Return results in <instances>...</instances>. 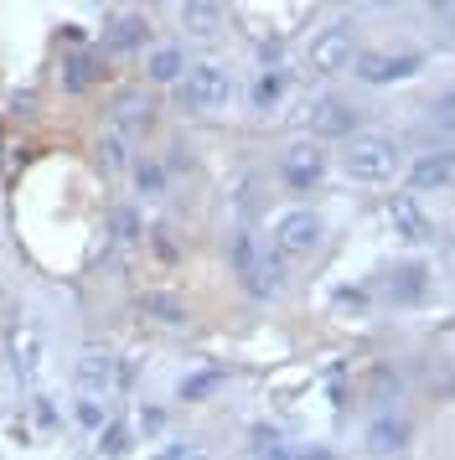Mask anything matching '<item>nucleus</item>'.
I'll return each instance as SVG.
<instances>
[{"mask_svg":"<svg viewBox=\"0 0 455 460\" xmlns=\"http://www.w3.org/2000/svg\"><path fill=\"white\" fill-rule=\"evenodd\" d=\"M342 171L352 181H388L398 171V146L388 135H347V150H342Z\"/></svg>","mask_w":455,"mask_h":460,"instance_id":"obj_1","label":"nucleus"},{"mask_svg":"<svg viewBox=\"0 0 455 460\" xmlns=\"http://www.w3.org/2000/svg\"><path fill=\"white\" fill-rule=\"evenodd\" d=\"M176 99H182V109H192V114H212V109H223L228 99H233V84H228L223 67L197 63L176 78Z\"/></svg>","mask_w":455,"mask_h":460,"instance_id":"obj_2","label":"nucleus"},{"mask_svg":"<svg viewBox=\"0 0 455 460\" xmlns=\"http://www.w3.org/2000/svg\"><path fill=\"white\" fill-rule=\"evenodd\" d=\"M352 58H357L352 26H326V31L310 42V67H316V73H342V67H352Z\"/></svg>","mask_w":455,"mask_h":460,"instance_id":"obj_3","label":"nucleus"},{"mask_svg":"<svg viewBox=\"0 0 455 460\" xmlns=\"http://www.w3.org/2000/svg\"><path fill=\"white\" fill-rule=\"evenodd\" d=\"M280 249L285 253H310L316 243H321V217L316 212H306V208H295V212H285L280 217Z\"/></svg>","mask_w":455,"mask_h":460,"instance_id":"obj_4","label":"nucleus"},{"mask_svg":"<svg viewBox=\"0 0 455 460\" xmlns=\"http://www.w3.org/2000/svg\"><path fill=\"white\" fill-rule=\"evenodd\" d=\"M419 58L404 52V58H388V52H368V58H357V78H368V84H398V78H414L419 73Z\"/></svg>","mask_w":455,"mask_h":460,"instance_id":"obj_5","label":"nucleus"},{"mask_svg":"<svg viewBox=\"0 0 455 460\" xmlns=\"http://www.w3.org/2000/svg\"><path fill=\"white\" fill-rule=\"evenodd\" d=\"M352 125H357V114H352L342 99H321V104H310V135L336 140V135H352Z\"/></svg>","mask_w":455,"mask_h":460,"instance_id":"obj_6","label":"nucleus"},{"mask_svg":"<svg viewBox=\"0 0 455 460\" xmlns=\"http://www.w3.org/2000/svg\"><path fill=\"white\" fill-rule=\"evenodd\" d=\"M321 171H326V150H316V146H290V150H285V176H290V187H310Z\"/></svg>","mask_w":455,"mask_h":460,"instance_id":"obj_7","label":"nucleus"},{"mask_svg":"<svg viewBox=\"0 0 455 460\" xmlns=\"http://www.w3.org/2000/svg\"><path fill=\"white\" fill-rule=\"evenodd\" d=\"M223 16H228L223 0H182V26L192 37H212L223 26Z\"/></svg>","mask_w":455,"mask_h":460,"instance_id":"obj_8","label":"nucleus"},{"mask_svg":"<svg viewBox=\"0 0 455 460\" xmlns=\"http://www.w3.org/2000/svg\"><path fill=\"white\" fill-rule=\"evenodd\" d=\"M414 187H419V191H430V187H451V155H445V150L424 155V161L414 166Z\"/></svg>","mask_w":455,"mask_h":460,"instance_id":"obj_9","label":"nucleus"},{"mask_svg":"<svg viewBox=\"0 0 455 460\" xmlns=\"http://www.w3.org/2000/svg\"><path fill=\"white\" fill-rule=\"evenodd\" d=\"M388 217H393V228L404 233V238H424V233H430V223L419 217V208H414L409 197H393V202H388Z\"/></svg>","mask_w":455,"mask_h":460,"instance_id":"obj_10","label":"nucleus"},{"mask_svg":"<svg viewBox=\"0 0 455 460\" xmlns=\"http://www.w3.org/2000/svg\"><path fill=\"white\" fill-rule=\"evenodd\" d=\"M140 37H145V22H140V16H120V22L103 31V47H109V52H129Z\"/></svg>","mask_w":455,"mask_h":460,"instance_id":"obj_11","label":"nucleus"},{"mask_svg":"<svg viewBox=\"0 0 455 460\" xmlns=\"http://www.w3.org/2000/svg\"><path fill=\"white\" fill-rule=\"evenodd\" d=\"M145 67H150V78H156V84H176V78L186 73V63H182V52H176V47H156Z\"/></svg>","mask_w":455,"mask_h":460,"instance_id":"obj_12","label":"nucleus"},{"mask_svg":"<svg viewBox=\"0 0 455 460\" xmlns=\"http://www.w3.org/2000/svg\"><path fill=\"white\" fill-rule=\"evenodd\" d=\"M94 78H99V67H94V58H73V63H67V78H62V84H67L73 93H78V88H88Z\"/></svg>","mask_w":455,"mask_h":460,"instance_id":"obj_13","label":"nucleus"},{"mask_svg":"<svg viewBox=\"0 0 455 460\" xmlns=\"http://www.w3.org/2000/svg\"><path fill=\"white\" fill-rule=\"evenodd\" d=\"M274 99H280V78L264 73V78L254 84V109H274Z\"/></svg>","mask_w":455,"mask_h":460,"instance_id":"obj_14","label":"nucleus"},{"mask_svg":"<svg viewBox=\"0 0 455 460\" xmlns=\"http://www.w3.org/2000/svg\"><path fill=\"white\" fill-rule=\"evenodd\" d=\"M120 125L124 129H150V109H140L135 99H124L120 104Z\"/></svg>","mask_w":455,"mask_h":460,"instance_id":"obj_15","label":"nucleus"},{"mask_svg":"<svg viewBox=\"0 0 455 460\" xmlns=\"http://www.w3.org/2000/svg\"><path fill=\"white\" fill-rule=\"evenodd\" d=\"M103 161H109V166H120V161H124V146H120V140H103Z\"/></svg>","mask_w":455,"mask_h":460,"instance_id":"obj_16","label":"nucleus"},{"mask_svg":"<svg viewBox=\"0 0 455 460\" xmlns=\"http://www.w3.org/2000/svg\"><path fill=\"white\" fill-rule=\"evenodd\" d=\"M434 11H440V22H451V0H430Z\"/></svg>","mask_w":455,"mask_h":460,"instance_id":"obj_17","label":"nucleus"},{"mask_svg":"<svg viewBox=\"0 0 455 460\" xmlns=\"http://www.w3.org/2000/svg\"><path fill=\"white\" fill-rule=\"evenodd\" d=\"M362 5H383V0H362Z\"/></svg>","mask_w":455,"mask_h":460,"instance_id":"obj_18","label":"nucleus"}]
</instances>
